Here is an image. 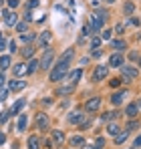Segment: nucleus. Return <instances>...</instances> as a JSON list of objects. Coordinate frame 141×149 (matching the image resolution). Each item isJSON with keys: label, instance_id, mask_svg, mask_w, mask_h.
I'll return each mask as SVG.
<instances>
[{"label": "nucleus", "instance_id": "2", "mask_svg": "<svg viewBox=\"0 0 141 149\" xmlns=\"http://www.w3.org/2000/svg\"><path fill=\"white\" fill-rule=\"evenodd\" d=\"M52 61H54V50L50 49V47H45V54H43V58L38 61V67L43 69V71H47L52 67Z\"/></svg>", "mask_w": 141, "mask_h": 149}, {"label": "nucleus", "instance_id": "3", "mask_svg": "<svg viewBox=\"0 0 141 149\" xmlns=\"http://www.w3.org/2000/svg\"><path fill=\"white\" fill-rule=\"evenodd\" d=\"M121 73H123V81H133L137 79L139 71L135 67H129V65H121Z\"/></svg>", "mask_w": 141, "mask_h": 149}, {"label": "nucleus", "instance_id": "28", "mask_svg": "<svg viewBox=\"0 0 141 149\" xmlns=\"http://www.w3.org/2000/svg\"><path fill=\"white\" fill-rule=\"evenodd\" d=\"M125 139H127V131H123V133H117V135H115V143H117V145H121Z\"/></svg>", "mask_w": 141, "mask_h": 149}, {"label": "nucleus", "instance_id": "34", "mask_svg": "<svg viewBox=\"0 0 141 149\" xmlns=\"http://www.w3.org/2000/svg\"><path fill=\"white\" fill-rule=\"evenodd\" d=\"M14 26H16V30H18V32H26V28H28L26 22H18V24H14Z\"/></svg>", "mask_w": 141, "mask_h": 149}, {"label": "nucleus", "instance_id": "14", "mask_svg": "<svg viewBox=\"0 0 141 149\" xmlns=\"http://www.w3.org/2000/svg\"><path fill=\"white\" fill-rule=\"evenodd\" d=\"M73 56H75V49H67L63 54H61V58H59V61H61V63H69Z\"/></svg>", "mask_w": 141, "mask_h": 149}, {"label": "nucleus", "instance_id": "29", "mask_svg": "<svg viewBox=\"0 0 141 149\" xmlns=\"http://www.w3.org/2000/svg\"><path fill=\"white\" fill-rule=\"evenodd\" d=\"M95 14H97V16H99V18L103 20V22H105V20L109 18V12H107V10H103V8H99V10H97Z\"/></svg>", "mask_w": 141, "mask_h": 149}, {"label": "nucleus", "instance_id": "47", "mask_svg": "<svg viewBox=\"0 0 141 149\" xmlns=\"http://www.w3.org/2000/svg\"><path fill=\"white\" fill-rule=\"evenodd\" d=\"M8 4H10V8H14V6H16V4H18V0H10V2H8Z\"/></svg>", "mask_w": 141, "mask_h": 149}, {"label": "nucleus", "instance_id": "19", "mask_svg": "<svg viewBox=\"0 0 141 149\" xmlns=\"http://www.w3.org/2000/svg\"><path fill=\"white\" fill-rule=\"evenodd\" d=\"M26 123H28L26 115H20V117H18V123H16V129H18V131H24V129H26Z\"/></svg>", "mask_w": 141, "mask_h": 149}, {"label": "nucleus", "instance_id": "51", "mask_svg": "<svg viewBox=\"0 0 141 149\" xmlns=\"http://www.w3.org/2000/svg\"><path fill=\"white\" fill-rule=\"evenodd\" d=\"M2 81H4V77H2V73H0V85H2Z\"/></svg>", "mask_w": 141, "mask_h": 149}, {"label": "nucleus", "instance_id": "49", "mask_svg": "<svg viewBox=\"0 0 141 149\" xmlns=\"http://www.w3.org/2000/svg\"><path fill=\"white\" fill-rule=\"evenodd\" d=\"M137 65H139V67H141V56H137Z\"/></svg>", "mask_w": 141, "mask_h": 149}, {"label": "nucleus", "instance_id": "16", "mask_svg": "<svg viewBox=\"0 0 141 149\" xmlns=\"http://www.w3.org/2000/svg\"><path fill=\"white\" fill-rule=\"evenodd\" d=\"M81 74H83V71H81V69H77V71H73V73L69 74V81H70V85H77V81L81 79Z\"/></svg>", "mask_w": 141, "mask_h": 149}, {"label": "nucleus", "instance_id": "32", "mask_svg": "<svg viewBox=\"0 0 141 149\" xmlns=\"http://www.w3.org/2000/svg\"><path fill=\"white\" fill-rule=\"evenodd\" d=\"M32 38H34V34H30V32H22V36H20L22 42H30Z\"/></svg>", "mask_w": 141, "mask_h": 149}, {"label": "nucleus", "instance_id": "48", "mask_svg": "<svg viewBox=\"0 0 141 149\" xmlns=\"http://www.w3.org/2000/svg\"><path fill=\"white\" fill-rule=\"evenodd\" d=\"M2 143H4V135L0 133V145H2Z\"/></svg>", "mask_w": 141, "mask_h": 149}, {"label": "nucleus", "instance_id": "52", "mask_svg": "<svg viewBox=\"0 0 141 149\" xmlns=\"http://www.w3.org/2000/svg\"><path fill=\"white\" fill-rule=\"evenodd\" d=\"M107 2H115V0H107Z\"/></svg>", "mask_w": 141, "mask_h": 149}, {"label": "nucleus", "instance_id": "15", "mask_svg": "<svg viewBox=\"0 0 141 149\" xmlns=\"http://www.w3.org/2000/svg\"><path fill=\"white\" fill-rule=\"evenodd\" d=\"M38 42H40V47H48V42H50V32L45 30L40 36H38Z\"/></svg>", "mask_w": 141, "mask_h": 149}, {"label": "nucleus", "instance_id": "43", "mask_svg": "<svg viewBox=\"0 0 141 149\" xmlns=\"http://www.w3.org/2000/svg\"><path fill=\"white\" fill-rule=\"evenodd\" d=\"M129 22H131V24H135V26H139V20H137V18H133V16L129 18Z\"/></svg>", "mask_w": 141, "mask_h": 149}, {"label": "nucleus", "instance_id": "50", "mask_svg": "<svg viewBox=\"0 0 141 149\" xmlns=\"http://www.w3.org/2000/svg\"><path fill=\"white\" fill-rule=\"evenodd\" d=\"M135 105H137V107H139V109H141V99H139V101H137V103H135Z\"/></svg>", "mask_w": 141, "mask_h": 149}, {"label": "nucleus", "instance_id": "6", "mask_svg": "<svg viewBox=\"0 0 141 149\" xmlns=\"http://www.w3.org/2000/svg\"><path fill=\"white\" fill-rule=\"evenodd\" d=\"M89 26H91V30L97 32V30H101V28H103V20H101L97 14H91V18H89Z\"/></svg>", "mask_w": 141, "mask_h": 149}, {"label": "nucleus", "instance_id": "26", "mask_svg": "<svg viewBox=\"0 0 141 149\" xmlns=\"http://www.w3.org/2000/svg\"><path fill=\"white\" fill-rule=\"evenodd\" d=\"M32 54H34V49H32V47H24L22 49V56L24 58H32Z\"/></svg>", "mask_w": 141, "mask_h": 149}, {"label": "nucleus", "instance_id": "1", "mask_svg": "<svg viewBox=\"0 0 141 149\" xmlns=\"http://www.w3.org/2000/svg\"><path fill=\"white\" fill-rule=\"evenodd\" d=\"M67 69H69V63H61V61H59V65L50 71V81H52V83L63 81V79H65V74H67Z\"/></svg>", "mask_w": 141, "mask_h": 149}, {"label": "nucleus", "instance_id": "9", "mask_svg": "<svg viewBox=\"0 0 141 149\" xmlns=\"http://www.w3.org/2000/svg\"><path fill=\"white\" fill-rule=\"evenodd\" d=\"M109 65H111V67H121V65H123V56H121L119 52L111 54V56H109Z\"/></svg>", "mask_w": 141, "mask_h": 149}, {"label": "nucleus", "instance_id": "18", "mask_svg": "<svg viewBox=\"0 0 141 149\" xmlns=\"http://www.w3.org/2000/svg\"><path fill=\"white\" fill-rule=\"evenodd\" d=\"M38 145H40V139H38L36 135L28 137V149H38Z\"/></svg>", "mask_w": 141, "mask_h": 149}, {"label": "nucleus", "instance_id": "23", "mask_svg": "<svg viewBox=\"0 0 141 149\" xmlns=\"http://www.w3.org/2000/svg\"><path fill=\"white\" fill-rule=\"evenodd\" d=\"M133 10H135V6H133L131 2H127V4H123V12H125L127 16H131V14H133Z\"/></svg>", "mask_w": 141, "mask_h": 149}, {"label": "nucleus", "instance_id": "40", "mask_svg": "<svg viewBox=\"0 0 141 149\" xmlns=\"http://www.w3.org/2000/svg\"><path fill=\"white\" fill-rule=\"evenodd\" d=\"M14 47H16V45H14V40H8V49H10V52H14Z\"/></svg>", "mask_w": 141, "mask_h": 149}, {"label": "nucleus", "instance_id": "38", "mask_svg": "<svg viewBox=\"0 0 141 149\" xmlns=\"http://www.w3.org/2000/svg\"><path fill=\"white\" fill-rule=\"evenodd\" d=\"M99 45H101V38H97V36H95L93 40H91V47H93V49H99Z\"/></svg>", "mask_w": 141, "mask_h": 149}, {"label": "nucleus", "instance_id": "11", "mask_svg": "<svg viewBox=\"0 0 141 149\" xmlns=\"http://www.w3.org/2000/svg\"><path fill=\"white\" fill-rule=\"evenodd\" d=\"M24 103H26L24 99H18L16 103H14V105H12V107H10V111H8V113H10V115H16V113H20V109L24 107Z\"/></svg>", "mask_w": 141, "mask_h": 149}, {"label": "nucleus", "instance_id": "41", "mask_svg": "<svg viewBox=\"0 0 141 149\" xmlns=\"http://www.w3.org/2000/svg\"><path fill=\"white\" fill-rule=\"evenodd\" d=\"M111 85H113V87H119V85H121V79H113Z\"/></svg>", "mask_w": 141, "mask_h": 149}, {"label": "nucleus", "instance_id": "36", "mask_svg": "<svg viewBox=\"0 0 141 149\" xmlns=\"http://www.w3.org/2000/svg\"><path fill=\"white\" fill-rule=\"evenodd\" d=\"M111 32H113V30H109V28H107V30H103V34H101V36H103V40H109V38H111Z\"/></svg>", "mask_w": 141, "mask_h": 149}, {"label": "nucleus", "instance_id": "10", "mask_svg": "<svg viewBox=\"0 0 141 149\" xmlns=\"http://www.w3.org/2000/svg\"><path fill=\"white\" fill-rule=\"evenodd\" d=\"M40 67H38V61H34V58H30L28 63H26V73L28 74H32V73H36Z\"/></svg>", "mask_w": 141, "mask_h": 149}, {"label": "nucleus", "instance_id": "33", "mask_svg": "<svg viewBox=\"0 0 141 149\" xmlns=\"http://www.w3.org/2000/svg\"><path fill=\"white\" fill-rule=\"evenodd\" d=\"M113 49L123 50V49H125V40H115V42H113Z\"/></svg>", "mask_w": 141, "mask_h": 149}, {"label": "nucleus", "instance_id": "21", "mask_svg": "<svg viewBox=\"0 0 141 149\" xmlns=\"http://www.w3.org/2000/svg\"><path fill=\"white\" fill-rule=\"evenodd\" d=\"M10 65H12V63H10V56H8V54L0 56V69H2V71H4V69H8Z\"/></svg>", "mask_w": 141, "mask_h": 149}, {"label": "nucleus", "instance_id": "30", "mask_svg": "<svg viewBox=\"0 0 141 149\" xmlns=\"http://www.w3.org/2000/svg\"><path fill=\"white\" fill-rule=\"evenodd\" d=\"M117 117H119V111H111V113L103 115V119H105V121H111V119H117Z\"/></svg>", "mask_w": 141, "mask_h": 149}, {"label": "nucleus", "instance_id": "31", "mask_svg": "<svg viewBox=\"0 0 141 149\" xmlns=\"http://www.w3.org/2000/svg\"><path fill=\"white\" fill-rule=\"evenodd\" d=\"M107 133H109V135H117L119 133V125H109V127H107Z\"/></svg>", "mask_w": 141, "mask_h": 149}, {"label": "nucleus", "instance_id": "42", "mask_svg": "<svg viewBox=\"0 0 141 149\" xmlns=\"http://www.w3.org/2000/svg\"><path fill=\"white\" fill-rule=\"evenodd\" d=\"M34 6H38V0H30V4H28V8H34Z\"/></svg>", "mask_w": 141, "mask_h": 149}, {"label": "nucleus", "instance_id": "37", "mask_svg": "<svg viewBox=\"0 0 141 149\" xmlns=\"http://www.w3.org/2000/svg\"><path fill=\"white\" fill-rule=\"evenodd\" d=\"M6 95H8V89L0 87V101H4V99H6Z\"/></svg>", "mask_w": 141, "mask_h": 149}, {"label": "nucleus", "instance_id": "8", "mask_svg": "<svg viewBox=\"0 0 141 149\" xmlns=\"http://www.w3.org/2000/svg\"><path fill=\"white\" fill-rule=\"evenodd\" d=\"M36 125H38V129H48V117L45 113H38L36 115Z\"/></svg>", "mask_w": 141, "mask_h": 149}, {"label": "nucleus", "instance_id": "7", "mask_svg": "<svg viewBox=\"0 0 141 149\" xmlns=\"http://www.w3.org/2000/svg\"><path fill=\"white\" fill-rule=\"evenodd\" d=\"M107 73H109V69H107L105 65H99V67L95 69V74H93V79H95V81H103V79L107 77Z\"/></svg>", "mask_w": 141, "mask_h": 149}, {"label": "nucleus", "instance_id": "22", "mask_svg": "<svg viewBox=\"0 0 141 149\" xmlns=\"http://www.w3.org/2000/svg\"><path fill=\"white\" fill-rule=\"evenodd\" d=\"M81 119H83L81 113H70L69 115V123H81Z\"/></svg>", "mask_w": 141, "mask_h": 149}, {"label": "nucleus", "instance_id": "25", "mask_svg": "<svg viewBox=\"0 0 141 149\" xmlns=\"http://www.w3.org/2000/svg\"><path fill=\"white\" fill-rule=\"evenodd\" d=\"M83 143H85V139H83L81 135H77V137H70V145L79 147V145H83Z\"/></svg>", "mask_w": 141, "mask_h": 149}, {"label": "nucleus", "instance_id": "4", "mask_svg": "<svg viewBox=\"0 0 141 149\" xmlns=\"http://www.w3.org/2000/svg\"><path fill=\"white\" fill-rule=\"evenodd\" d=\"M99 107H101V97H93V99H89L85 103V109H87L89 113H95Z\"/></svg>", "mask_w": 141, "mask_h": 149}, {"label": "nucleus", "instance_id": "17", "mask_svg": "<svg viewBox=\"0 0 141 149\" xmlns=\"http://www.w3.org/2000/svg\"><path fill=\"white\" fill-rule=\"evenodd\" d=\"M73 91H75V85H69V87H61V89L57 91V95H59V97H63V95H70Z\"/></svg>", "mask_w": 141, "mask_h": 149}, {"label": "nucleus", "instance_id": "24", "mask_svg": "<svg viewBox=\"0 0 141 149\" xmlns=\"http://www.w3.org/2000/svg\"><path fill=\"white\" fill-rule=\"evenodd\" d=\"M52 139H54L57 143H63V141H65V133H63V131H54V133H52Z\"/></svg>", "mask_w": 141, "mask_h": 149}, {"label": "nucleus", "instance_id": "20", "mask_svg": "<svg viewBox=\"0 0 141 149\" xmlns=\"http://www.w3.org/2000/svg\"><path fill=\"white\" fill-rule=\"evenodd\" d=\"M137 111H139V107H137L135 103H133V105H129V107L125 109V113H127L129 117H137Z\"/></svg>", "mask_w": 141, "mask_h": 149}, {"label": "nucleus", "instance_id": "44", "mask_svg": "<svg viewBox=\"0 0 141 149\" xmlns=\"http://www.w3.org/2000/svg\"><path fill=\"white\" fill-rule=\"evenodd\" d=\"M89 125H91V121H83V123H81V129H87Z\"/></svg>", "mask_w": 141, "mask_h": 149}, {"label": "nucleus", "instance_id": "45", "mask_svg": "<svg viewBox=\"0 0 141 149\" xmlns=\"http://www.w3.org/2000/svg\"><path fill=\"white\" fill-rule=\"evenodd\" d=\"M24 20H32V14L30 12H24Z\"/></svg>", "mask_w": 141, "mask_h": 149}, {"label": "nucleus", "instance_id": "27", "mask_svg": "<svg viewBox=\"0 0 141 149\" xmlns=\"http://www.w3.org/2000/svg\"><path fill=\"white\" fill-rule=\"evenodd\" d=\"M123 99H125V93H115L111 101H113L115 105H121V103H123Z\"/></svg>", "mask_w": 141, "mask_h": 149}, {"label": "nucleus", "instance_id": "5", "mask_svg": "<svg viewBox=\"0 0 141 149\" xmlns=\"http://www.w3.org/2000/svg\"><path fill=\"white\" fill-rule=\"evenodd\" d=\"M2 14H4V22H6L8 26H14V24H16V12H12L10 8H6Z\"/></svg>", "mask_w": 141, "mask_h": 149}, {"label": "nucleus", "instance_id": "35", "mask_svg": "<svg viewBox=\"0 0 141 149\" xmlns=\"http://www.w3.org/2000/svg\"><path fill=\"white\" fill-rule=\"evenodd\" d=\"M113 32H115V34H123V32H125V24H117Z\"/></svg>", "mask_w": 141, "mask_h": 149}, {"label": "nucleus", "instance_id": "39", "mask_svg": "<svg viewBox=\"0 0 141 149\" xmlns=\"http://www.w3.org/2000/svg\"><path fill=\"white\" fill-rule=\"evenodd\" d=\"M8 115H10V113H8V111H4V113H2V115H0V123H4V121H6V119H8Z\"/></svg>", "mask_w": 141, "mask_h": 149}, {"label": "nucleus", "instance_id": "13", "mask_svg": "<svg viewBox=\"0 0 141 149\" xmlns=\"http://www.w3.org/2000/svg\"><path fill=\"white\" fill-rule=\"evenodd\" d=\"M12 71H14L16 77H22V74H26V65H24V63H16V65L12 67Z\"/></svg>", "mask_w": 141, "mask_h": 149}, {"label": "nucleus", "instance_id": "46", "mask_svg": "<svg viewBox=\"0 0 141 149\" xmlns=\"http://www.w3.org/2000/svg\"><path fill=\"white\" fill-rule=\"evenodd\" d=\"M135 147H141V135L137 137V139H135Z\"/></svg>", "mask_w": 141, "mask_h": 149}, {"label": "nucleus", "instance_id": "12", "mask_svg": "<svg viewBox=\"0 0 141 149\" xmlns=\"http://www.w3.org/2000/svg\"><path fill=\"white\" fill-rule=\"evenodd\" d=\"M24 87H26V81H10V91H22Z\"/></svg>", "mask_w": 141, "mask_h": 149}]
</instances>
